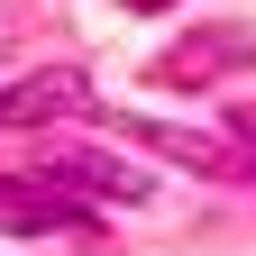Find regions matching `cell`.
I'll return each instance as SVG.
<instances>
[{"mask_svg":"<svg viewBox=\"0 0 256 256\" xmlns=\"http://www.w3.org/2000/svg\"><path fill=\"white\" fill-rule=\"evenodd\" d=\"M82 110H92V82L74 64H46V74L0 92V128H55V119H82Z\"/></svg>","mask_w":256,"mask_h":256,"instance_id":"obj_1","label":"cell"},{"mask_svg":"<svg viewBox=\"0 0 256 256\" xmlns=\"http://www.w3.org/2000/svg\"><path fill=\"white\" fill-rule=\"evenodd\" d=\"M64 183L55 165L46 174H0V229H92V210L82 202H64Z\"/></svg>","mask_w":256,"mask_h":256,"instance_id":"obj_2","label":"cell"},{"mask_svg":"<svg viewBox=\"0 0 256 256\" xmlns=\"http://www.w3.org/2000/svg\"><path fill=\"white\" fill-rule=\"evenodd\" d=\"M128 138L138 146H156V156H174V165H192V174H247V146H229V138H192V128H165V119H128Z\"/></svg>","mask_w":256,"mask_h":256,"instance_id":"obj_3","label":"cell"},{"mask_svg":"<svg viewBox=\"0 0 256 256\" xmlns=\"http://www.w3.org/2000/svg\"><path fill=\"white\" fill-rule=\"evenodd\" d=\"M55 174L74 183V192H101V202H146V192H156L128 156H55Z\"/></svg>","mask_w":256,"mask_h":256,"instance_id":"obj_4","label":"cell"},{"mask_svg":"<svg viewBox=\"0 0 256 256\" xmlns=\"http://www.w3.org/2000/svg\"><path fill=\"white\" fill-rule=\"evenodd\" d=\"M238 46H256L247 28H210V37H192V46L165 55V82H202V74H220V64H247Z\"/></svg>","mask_w":256,"mask_h":256,"instance_id":"obj_5","label":"cell"},{"mask_svg":"<svg viewBox=\"0 0 256 256\" xmlns=\"http://www.w3.org/2000/svg\"><path fill=\"white\" fill-rule=\"evenodd\" d=\"M128 10H174V0H128Z\"/></svg>","mask_w":256,"mask_h":256,"instance_id":"obj_6","label":"cell"}]
</instances>
